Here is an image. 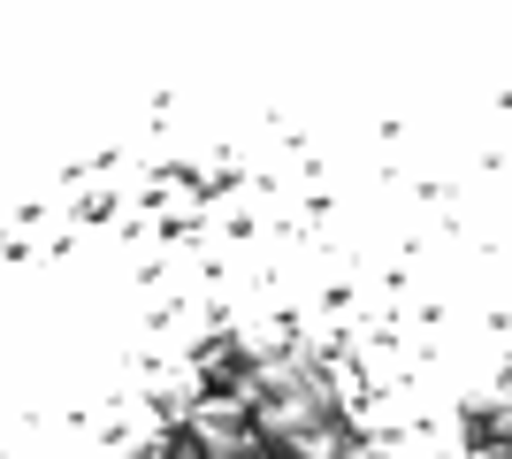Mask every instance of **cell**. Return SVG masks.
Instances as JSON below:
<instances>
[{"label": "cell", "mask_w": 512, "mask_h": 459, "mask_svg": "<svg viewBox=\"0 0 512 459\" xmlns=\"http://www.w3.org/2000/svg\"><path fill=\"white\" fill-rule=\"evenodd\" d=\"M176 444H184L192 459H268L260 421H253V398H237V391L184 398V414H176Z\"/></svg>", "instance_id": "1"}]
</instances>
